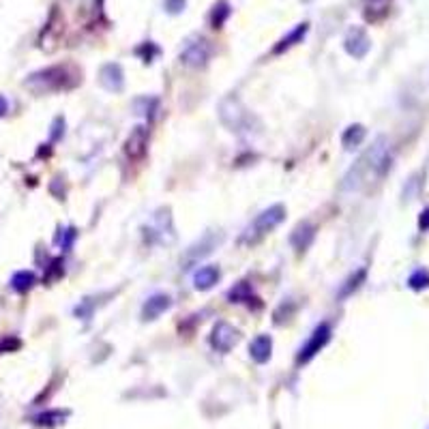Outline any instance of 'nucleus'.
<instances>
[{"label": "nucleus", "instance_id": "26", "mask_svg": "<svg viewBox=\"0 0 429 429\" xmlns=\"http://www.w3.org/2000/svg\"><path fill=\"white\" fill-rule=\"evenodd\" d=\"M408 286H410L412 290H423V288H427V286H429V273H427V271H416V273L408 279Z\"/></svg>", "mask_w": 429, "mask_h": 429}, {"label": "nucleus", "instance_id": "22", "mask_svg": "<svg viewBox=\"0 0 429 429\" xmlns=\"http://www.w3.org/2000/svg\"><path fill=\"white\" fill-rule=\"evenodd\" d=\"M230 13H232V9H230V5L226 3V0H219L217 5L212 7V11H210V26L212 28H222L224 24H226V20L230 18Z\"/></svg>", "mask_w": 429, "mask_h": 429}, {"label": "nucleus", "instance_id": "8", "mask_svg": "<svg viewBox=\"0 0 429 429\" xmlns=\"http://www.w3.org/2000/svg\"><path fill=\"white\" fill-rule=\"evenodd\" d=\"M222 234H214V232H206L200 241H195L187 251H185V255H183V264H185V268H191L193 264H198L200 260H204L206 255H210L214 249H217V245L222 243Z\"/></svg>", "mask_w": 429, "mask_h": 429}, {"label": "nucleus", "instance_id": "14", "mask_svg": "<svg viewBox=\"0 0 429 429\" xmlns=\"http://www.w3.org/2000/svg\"><path fill=\"white\" fill-rule=\"evenodd\" d=\"M172 305V298L168 294H152L142 307V320H157L161 313H166Z\"/></svg>", "mask_w": 429, "mask_h": 429}, {"label": "nucleus", "instance_id": "1", "mask_svg": "<svg viewBox=\"0 0 429 429\" xmlns=\"http://www.w3.org/2000/svg\"><path fill=\"white\" fill-rule=\"evenodd\" d=\"M391 168V148L387 138H378L373 146L356 161L350 168V172L344 176L342 189L344 191H356L363 185H367L371 179H382Z\"/></svg>", "mask_w": 429, "mask_h": 429}, {"label": "nucleus", "instance_id": "6", "mask_svg": "<svg viewBox=\"0 0 429 429\" xmlns=\"http://www.w3.org/2000/svg\"><path fill=\"white\" fill-rule=\"evenodd\" d=\"M329 342H331V327L327 325V322H322V325H318V327L313 329V333L309 335V339L301 346V350H298V354H296V365L309 363Z\"/></svg>", "mask_w": 429, "mask_h": 429}, {"label": "nucleus", "instance_id": "4", "mask_svg": "<svg viewBox=\"0 0 429 429\" xmlns=\"http://www.w3.org/2000/svg\"><path fill=\"white\" fill-rule=\"evenodd\" d=\"M284 219H286V208H284L282 204H275V206H271V208L262 210L258 217L253 219V224L245 230L241 243H247V245L258 243V241L264 238L268 232H273Z\"/></svg>", "mask_w": 429, "mask_h": 429}, {"label": "nucleus", "instance_id": "7", "mask_svg": "<svg viewBox=\"0 0 429 429\" xmlns=\"http://www.w3.org/2000/svg\"><path fill=\"white\" fill-rule=\"evenodd\" d=\"M150 243H172L174 241V226L170 217V208H161L152 217V226L144 228Z\"/></svg>", "mask_w": 429, "mask_h": 429}, {"label": "nucleus", "instance_id": "10", "mask_svg": "<svg viewBox=\"0 0 429 429\" xmlns=\"http://www.w3.org/2000/svg\"><path fill=\"white\" fill-rule=\"evenodd\" d=\"M344 47H346V52L350 54V56H354V59H365L367 52H369V47H371V39H369V35L365 32V28L352 26V28L346 32Z\"/></svg>", "mask_w": 429, "mask_h": 429}, {"label": "nucleus", "instance_id": "29", "mask_svg": "<svg viewBox=\"0 0 429 429\" xmlns=\"http://www.w3.org/2000/svg\"><path fill=\"white\" fill-rule=\"evenodd\" d=\"M73 238H75V230H73V228H69V230H65V232H63V236L59 238V243L63 245V249H65V251H69V249H71Z\"/></svg>", "mask_w": 429, "mask_h": 429}, {"label": "nucleus", "instance_id": "23", "mask_svg": "<svg viewBox=\"0 0 429 429\" xmlns=\"http://www.w3.org/2000/svg\"><path fill=\"white\" fill-rule=\"evenodd\" d=\"M35 286V275L30 271H18L13 277H11V288L20 294L28 292L30 288Z\"/></svg>", "mask_w": 429, "mask_h": 429}, {"label": "nucleus", "instance_id": "3", "mask_svg": "<svg viewBox=\"0 0 429 429\" xmlns=\"http://www.w3.org/2000/svg\"><path fill=\"white\" fill-rule=\"evenodd\" d=\"M219 119H222L224 127L236 135H249V133H255L260 129V121L255 119V114L247 110L245 103L236 95L222 99Z\"/></svg>", "mask_w": 429, "mask_h": 429}, {"label": "nucleus", "instance_id": "28", "mask_svg": "<svg viewBox=\"0 0 429 429\" xmlns=\"http://www.w3.org/2000/svg\"><path fill=\"white\" fill-rule=\"evenodd\" d=\"M185 5H187V0H164V7L168 13L176 16L181 11H185Z\"/></svg>", "mask_w": 429, "mask_h": 429}, {"label": "nucleus", "instance_id": "16", "mask_svg": "<svg viewBox=\"0 0 429 429\" xmlns=\"http://www.w3.org/2000/svg\"><path fill=\"white\" fill-rule=\"evenodd\" d=\"M271 352H273V339L268 335H258L249 346V354L255 363H266L271 358Z\"/></svg>", "mask_w": 429, "mask_h": 429}, {"label": "nucleus", "instance_id": "18", "mask_svg": "<svg viewBox=\"0 0 429 429\" xmlns=\"http://www.w3.org/2000/svg\"><path fill=\"white\" fill-rule=\"evenodd\" d=\"M391 9V0H365V18L369 22H380Z\"/></svg>", "mask_w": 429, "mask_h": 429}, {"label": "nucleus", "instance_id": "32", "mask_svg": "<svg viewBox=\"0 0 429 429\" xmlns=\"http://www.w3.org/2000/svg\"><path fill=\"white\" fill-rule=\"evenodd\" d=\"M7 112H9V101L3 95H0V119H3Z\"/></svg>", "mask_w": 429, "mask_h": 429}, {"label": "nucleus", "instance_id": "19", "mask_svg": "<svg viewBox=\"0 0 429 429\" xmlns=\"http://www.w3.org/2000/svg\"><path fill=\"white\" fill-rule=\"evenodd\" d=\"M365 277H367V271L365 268H358V271H354L346 282H344V286L339 288V294H337V298L339 301H344V298H348V296H352L363 284H365Z\"/></svg>", "mask_w": 429, "mask_h": 429}, {"label": "nucleus", "instance_id": "31", "mask_svg": "<svg viewBox=\"0 0 429 429\" xmlns=\"http://www.w3.org/2000/svg\"><path fill=\"white\" fill-rule=\"evenodd\" d=\"M418 228H421L423 232L429 230V208H425V210L421 212V217H418Z\"/></svg>", "mask_w": 429, "mask_h": 429}, {"label": "nucleus", "instance_id": "12", "mask_svg": "<svg viewBox=\"0 0 429 429\" xmlns=\"http://www.w3.org/2000/svg\"><path fill=\"white\" fill-rule=\"evenodd\" d=\"M99 84L105 90H110V92H121L123 86H125V73H123L121 65L119 63L103 65L101 71H99Z\"/></svg>", "mask_w": 429, "mask_h": 429}, {"label": "nucleus", "instance_id": "5", "mask_svg": "<svg viewBox=\"0 0 429 429\" xmlns=\"http://www.w3.org/2000/svg\"><path fill=\"white\" fill-rule=\"evenodd\" d=\"M210 54H212V47H210V41L204 39L202 35H191L185 43H183V49L179 54V59L185 67L189 69H202L206 67V63L210 61Z\"/></svg>", "mask_w": 429, "mask_h": 429}, {"label": "nucleus", "instance_id": "24", "mask_svg": "<svg viewBox=\"0 0 429 429\" xmlns=\"http://www.w3.org/2000/svg\"><path fill=\"white\" fill-rule=\"evenodd\" d=\"M67 416V412H61V410H52V412H45V414H39L37 418H35V423L37 425H59V423H63V418Z\"/></svg>", "mask_w": 429, "mask_h": 429}, {"label": "nucleus", "instance_id": "25", "mask_svg": "<svg viewBox=\"0 0 429 429\" xmlns=\"http://www.w3.org/2000/svg\"><path fill=\"white\" fill-rule=\"evenodd\" d=\"M135 54H138V56L148 65V63H152V59L157 56V54H159V47L152 43V41H146V43H142L138 49H135Z\"/></svg>", "mask_w": 429, "mask_h": 429}, {"label": "nucleus", "instance_id": "15", "mask_svg": "<svg viewBox=\"0 0 429 429\" xmlns=\"http://www.w3.org/2000/svg\"><path fill=\"white\" fill-rule=\"evenodd\" d=\"M222 279V271H219V266H202L200 271H195L193 275V286L195 290H210L214 288V284H217Z\"/></svg>", "mask_w": 429, "mask_h": 429}, {"label": "nucleus", "instance_id": "2", "mask_svg": "<svg viewBox=\"0 0 429 429\" xmlns=\"http://www.w3.org/2000/svg\"><path fill=\"white\" fill-rule=\"evenodd\" d=\"M24 84H26V88H30L37 95L63 92V90H71L80 84V73L71 65H52V67L30 73Z\"/></svg>", "mask_w": 429, "mask_h": 429}, {"label": "nucleus", "instance_id": "9", "mask_svg": "<svg viewBox=\"0 0 429 429\" xmlns=\"http://www.w3.org/2000/svg\"><path fill=\"white\" fill-rule=\"evenodd\" d=\"M238 339H241V333L224 320L217 322L214 329H212V333H210V346L217 352H224V354L230 352L238 344Z\"/></svg>", "mask_w": 429, "mask_h": 429}, {"label": "nucleus", "instance_id": "21", "mask_svg": "<svg viewBox=\"0 0 429 429\" xmlns=\"http://www.w3.org/2000/svg\"><path fill=\"white\" fill-rule=\"evenodd\" d=\"M365 127L363 125H350L346 131H344V135H342V144H344V148L346 150H354L356 146H361L363 144V140H365Z\"/></svg>", "mask_w": 429, "mask_h": 429}, {"label": "nucleus", "instance_id": "17", "mask_svg": "<svg viewBox=\"0 0 429 429\" xmlns=\"http://www.w3.org/2000/svg\"><path fill=\"white\" fill-rule=\"evenodd\" d=\"M309 32V24L307 22H303V24H298L294 30H290L275 47H273V54H284V52H288L290 47H294L296 43H301L303 39H305V35Z\"/></svg>", "mask_w": 429, "mask_h": 429}, {"label": "nucleus", "instance_id": "30", "mask_svg": "<svg viewBox=\"0 0 429 429\" xmlns=\"http://www.w3.org/2000/svg\"><path fill=\"white\" fill-rule=\"evenodd\" d=\"M61 135H65V121L56 119V123H54V131H52V140H61Z\"/></svg>", "mask_w": 429, "mask_h": 429}, {"label": "nucleus", "instance_id": "11", "mask_svg": "<svg viewBox=\"0 0 429 429\" xmlns=\"http://www.w3.org/2000/svg\"><path fill=\"white\" fill-rule=\"evenodd\" d=\"M146 146H148V129L146 127H133L127 142H125V155L131 161H140L146 155Z\"/></svg>", "mask_w": 429, "mask_h": 429}, {"label": "nucleus", "instance_id": "27", "mask_svg": "<svg viewBox=\"0 0 429 429\" xmlns=\"http://www.w3.org/2000/svg\"><path fill=\"white\" fill-rule=\"evenodd\" d=\"M65 273V268H63V260H54L47 268V275L43 277L45 282H52V279H59L61 275Z\"/></svg>", "mask_w": 429, "mask_h": 429}, {"label": "nucleus", "instance_id": "20", "mask_svg": "<svg viewBox=\"0 0 429 429\" xmlns=\"http://www.w3.org/2000/svg\"><path fill=\"white\" fill-rule=\"evenodd\" d=\"M228 298H230V303H247V305H251L253 301H260L253 294V288H251L249 282H238L234 288H230Z\"/></svg>", "mask_w": 429, "mask_h": 429}, {"label": "nucleus", "instance_id": "13", "mask_svg": "<svg viewBox=\"0 0 429 429\" xmlns=\"http://www.w3.org/2000/svg\"><path fill=\"white\" fill-rule=\"evenodd\" d=\"M313 238H315V226L309 224V222H301V224L292 230L290 243H292V247H294L298 253H303V251H307V249L311 247Z\"/></svg>", "mask_w": 429, "mask_h": 429}]
</instances>
